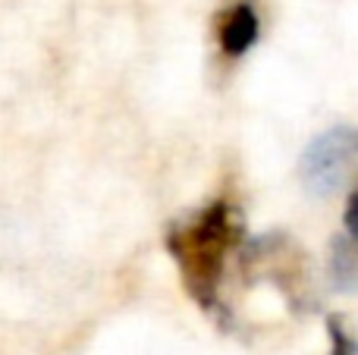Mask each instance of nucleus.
Returning a JSON list of instances; mask_svg holds the SVG:
<instances>
[{
  "mask_svg": "<svg viewBox=\"0 0 358 355\" xmlns=\"http://www.w3.org/2000/svg\"><path fill=\"white\" fill-rule=\"evenodd\" d=\"M245 236L242 214L233 201L214 198L167 230V252L176 261L182 287L208 314H223L220 287L227 261Z\"/></svg>",
  "mask_w": 358,
  "mask_h": 355,
  "instance_id": "obj_1",
  "label": "nucleus"
},
{
  "mask_svg": "<svg viewBox=\"0 0 358 355\" xmlns=\"http://www.w3.org/2000/svg\"><path fill=\"white\" fill-rule=\"evenodd\" d=\"M358 167V132L349 126L327 129L305 148L299 176L311 195H334Z\"/></svg>",
  "mask_w": 358,
  "mask_h": 355,
  "instance_id": "obj_2",
  "label": "nucleus"
},
{
  "mask_svg": "<svg viewBox=\"0 0 358 355\" xmlns=\"http://www.w3.org/2000/svg\"><path fill=\"white\" fill-rule=\"evenodd\" d=\"M258 35H261V22L248 0L229 6V10L220 13V19H217V41H220V50L227 57L248 54V50L258 44Z\"/></svg>",
  "mask_w": 358,
  "mask_h": 355,
  "instance_id": "obj_3",
  "label": "nucleus"
},
{
  "mask_svg": "<svg viewBox=\"0 0 358 355\" xmlns=\"http://www.w3.org/2000/svg\"><path fill=\"white\" fill-rule=\"evenodd\" d=\"M330 274H334L336 289L343 293H352L358 289V255L346 239H336L334 242V255H330Z\"/></svg>",
  "mask_w": 358,
  "mask_h": 355,
  "instance_id": "obj_4",
  "label": "nucleus"
},
{
  "mask_svg": "<svg viewBox=\"0 0 358 355\" xmlns=\"http://www.w3.org/2000/svg\"><path fill=\"white\" fill-rule=\"evenodd\" d=\"M327 340H330V355H358V340L346 327L343 314H327Z\"/></svg>",
  "mask_w": 358,
  "mask_h": 355,
  "instance_id": "obj_5",
  "label": "nucleus"
},
{
  "mask_svg": "<svg viewBox=\"0 0 358 355\" xmlns=\"http://www.w3.org/2000/svg\"><path fill=\"white\" fill-rule=\"evenodd\" d=\"M343 224H346L349 239H352V245L358 249V192H352V198H349L346 214H343Z\"/></svg>",
  "mask_w": 358,
  "mask_h": 355,
  "instance_id": "obj_6",
  "label": "nucleus"
}]
</instances>
